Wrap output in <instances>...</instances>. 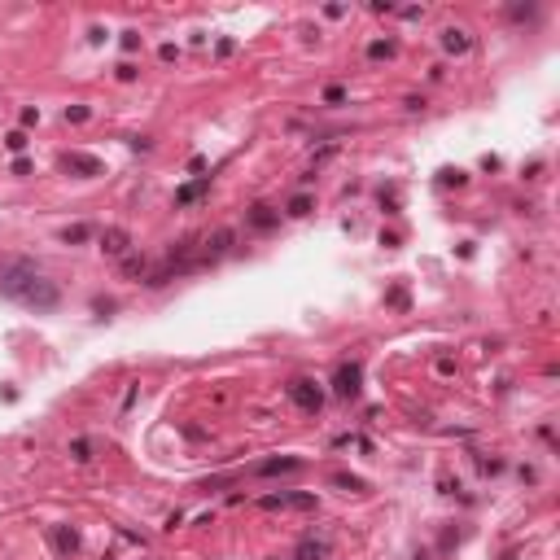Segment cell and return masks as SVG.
I'll use <instances>...</instances> for the list:
<instances>
[{"label": "cell", "instance_id": "obj_1", "mask_svg": "<svg viewBox=\"0 0 560 560\" xmlns=\"http://www.w3.org/2000/svg\"><path fill=\"white\" fill-rule=\"evenodd\" d=\"M5 293H9V298H18V302H27V306H40V311L57 306V284H53V280H44L40 271L27 267V263H18V267L5 276Z\"/></svg>", "mask_w": 560, "mask_h": 560}, {"label": "cell", "instance_id": "obj_2", "mask_svg": "<svg viewBox=\"0 0 560 560\" xmlns=\"http://www.w3.org/2000/svg\"><path fill=\"white\" fill-rule=\"evenodd\" d=\"M267 512H280V508H302V512H315V495H267L258 499Z\"/></svg>", "mask_w": 560, "mask_h": 560}, {"label": "cell", "instance_id": "obj_3", "mask_svg": "<svg viewBox=\"0 0 560 560\" xmlns=\"http://www.w3.org/2000/svg\"><path fill=\"white\" fill-rule=\"evenodd\" d=\"M289 399H293L302 412H315V407H320V390L311 385V381H293V385H289Z\"/></svg>", "mask_w": 560, "mask_h": 560}, {"label": "cell", "instance_id": "obj_4", "mask_svg": "<svg viewBox=\"0 0 560 560\" xmlns=\"http://www.w3.org/2000/svg\"><path fill=\"white\" fill-rule=\"evenodd\" d=\"M101 249H105V254H123V249H127V232L123 228L101 232Z\"/></svg>", "mask_w": 560, "mask_h": 560}, {"label": "cell", "instance_id": "obj_5", "mask_svg": "<svg viewBox=\"0 0 560 560\" xmlns=\"http://www.w3.org/2000/svg\"><path fill=\"white\" fill-rule=\"evenodd\" d=\"M62 162H66V171H88V175L101 171V162H97V158H83V153H66Z\"/></svg>", "mask_w": 560, "mask_h": 560}, {"label": "cell", "instance_id": "obj_6", "mask_svg": "<svg viewBox=\"0 0 560 560\" xmlns=\"http://www.w3.org/2000/svg\"><path fill=\"white\" fill-rule=\"evenodd\" d=\"M355 390H359V368H341L337 372V394H355Z\"/></svg>", "mask_w": 560, "mask_h": 560}, {"label": "cell", "instance_id": "obj_7", "mask_svg": "<svg viewBox=\"0 0 560 560\" xmlns=\"http://www.w3.org/2000/svg\"><path fill=\"white\" fill-rule=\"evenodd\" d=\"M447 49L451 53H464V49H469V35H464V31H447Z\"/></svg>", "mask_w": 560, "mask_h": 560}, {"label": "cell", "instance_id": "obj_8", "mask_svg": "<svg viewBox=\"0 0 560 560\" xmlns=\"http://www.w3.org/2000/svg\"><path fill=\"white\" fill-rule=\"evenodd\" d=\"M298 469V460H271V464H258V473H289Z\"/></svg>", "mask_w": 560, "mask_h": 560}, {"label": "cell", "instance_id": "obj_9", "mask_svg": "<svg viewBox=\"0 0 560 560\" xmlns=\"http://www.w3.org/2000/svg\"><path fill=\"white\" fill-rule=\"evenodd\" d=\"M228 245H232V232H214L210 236V254H223Z\"/></svg>", "mask_w": 560, "mask_h": 560}, {"label": "cell", "instance_id": "obj_10", "mask_svg": "<svg viewBox=\"0 0 560 560\" xmlns=\"http://www.w3.org/2000/svg\"><path fill=\"white\" fill-rule=\"evenodd\" d=\"M201 193H206V180H201V184H188V188H180V201H193V197H201Z\"/></svg>", "mask_w": 560, "mask_h": 560}, {"label": "cell", "instance_id": "obj_11", "mask_svg": "<svg viewBox=\"0 0 560 560\" xmlns=\"http://www.w3.org/2000/svg\"><path fill=\"white\" fill-rule=\"evenodd\" d=\"M62 236H66V241H88V228H83V223H75V228H66Z\"/></svg>", "mask_w": 560, "mask_h": 560}, {"label": "cell", "instance_id": "obj_12", "mask_svg": "<svg viewBox=\"0 0 560 560\" xmlns=\"http://www.w3.org/2000/svg\"><path fill=\"white\" fill-rule=\"evenodd\" d=\"M306 210H311V201H306V197H298L293 206H289V214H306Z\"/></svg>", "mask_w": 560, "mask_h": 560}]
</instances>
